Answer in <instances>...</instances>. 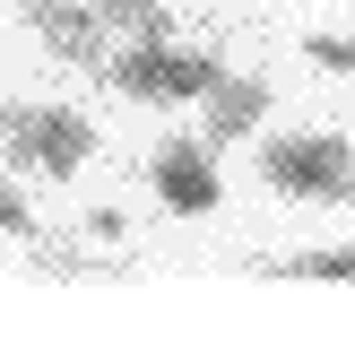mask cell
Returning <instances> with one entry per match:
<instances>
[{
    "mask_svg": "<svg viewBox=\"0 0 355 347\" xmlns=\"http://www.w3.org/2000/svg\"><path fill=\"white\" fill-rule=\"evenodd\" d=\"M217 78H225L217 52H182L173 35L130 44V52H104V87H113V96H130V104H200Z\"/></svg>",
    "mask_w": 355,
    "mask_h": 347,
    "instance_id": "1",
    "label": "cell"
},
{
    "mask_svg": "<svg viewBox=\"0 0 355 347\" xmlns=\"http://www.w3.org/2000/svg\"><path fill=\"white\" fill-rule=\"evenodd\" d=\"M0 148H9L26 174L69 183V174L96 156V121L69 113V104H0Z\"/></svg>",
    "mask_w": 355,
    "mask_h": 347,
    "instance_id": "2",
    "label": "cell"
},
{
    "mask_svg": "<svg viewBox=\"0 0 355 347\" xmlns=\"http://www.w3.org/2000/svg\"><path fill=\"white\" fill-rule=\"evenodd\" d=\"M260 183L286 191V200H347L355 183V148L338 130H286V139H260Z\"/></svg>",
    "mask_w": 355,
    "mask_h": 347,
    "instance_id": "3",
    "label": "cell"
},
{
    "mask_svg": "<svg viewBox=\"0 0 355 347\" xmlns=\"http://www.w3.org/2000/svg\"><path fill=\"white\" fill-rule=\"evenodd\" d=\"M148 183H156V200H165L173 217H208V208L225 200V174H217V148H208V139H165L156 165H148Z\"/></svg>",
    "mask_w": 355,
    "mask_h": 347,
    "instance_id": "4",
    "label": "cell"
},
{
    "mask_svg": "<svg viewBox=\"0 0 355 347\" xmlns=\"http://www.w3.org/2000/svg\"><path fill=\"white\" fill-rule=\"evenodd\" d=\"M26 26L44 35L52 61H78V69H104V17L87 0H26Z\"/></svg>",
    "mask_w": 355,
    "mask_h": 347,
    "instance_id": "5",
    "label": "cell"
},
{
    "mask_svg": "<svg viewBox=\"0 0 355 347\" xmlns=\"http://www.w3.org/2000/svg\"><path fill=\"white\" fill-rule=\"evenodd\" d=\"M200 104H208V130H200V139H208V148H234V139H252L260 121H269V78H243V69H225V78L208 87Z\"/></svg>",
    "mask_w": 355,
    "mask_h": 347,
    "instance_id": "6",
    "label": "cell"
},
{
    "mask_svg": "<svg viewBox=\"0 0 355 347\" xmlns=\"http://www.w3.org/2000/svg\"><path fill=\"white\" fill-rule=\"evenodd\" d=\"M87 9H96L113 35H130V44H156V35H173V9H165V0H87Z\"/></svg>",
    "mask_w": 355,
    "mask_h": 347,
    "instance_id": "7",
    "label": "cell"
},
{
    "mask_svg": "<svg viewBox=\"0 0 355 347\" xmlns=\"http://www.w3.org/2000/svg\"><path fill=\"white\" fill-rule=\"evenodd\" d=\"M355 278V243H338V252H295V260H269V278Z\"/></svg>",
    "mask_w": 355,
    "mask_h": 347,
    "instance_id": "8",
    "label": "cell"
},
{
    "mask_svg": "<svg viewBox=\"0 0 355 347\" xmlns=\"http://www.w3.org/2000/svg\"><path fill=\"white\" fill-rule=\"evenodd\" d=\"M304 61L338 69V78H355V35H304Z\"/></svg>",
    "mask_w": 355,
    "mask_h": 347,
    "instance_id": "9",
    "label": "cell"
},
{
    "mask_svg": "<svg viewBox=\"0 0 355 347\" xmlns=\"http://www.w3.org/2000/svg\"><path fill=\"white\" fill-rule=\"evenodd\" d=\"M0 235H17V243H35V208H26V191L0 174Z\"/></svg>",
    "mask_w": 355,
    "mask_h": 347,
    "instance_id": "10",
    "label": "cell"
},
{
    "mask_svg": "<svg viewBox=\"0 0 355 347\" xmlns=\"http://www.w3.org/2000/svg\"><path fill=\"white\" fill-rule=\"evenodd\" d=\"M347 200H355V183H347Z\"/></svg>",
    "mask_w": 355,
    "mask_h": 347,
    "instance_id": "11",
    "label": "cell"
}]
</instances>
